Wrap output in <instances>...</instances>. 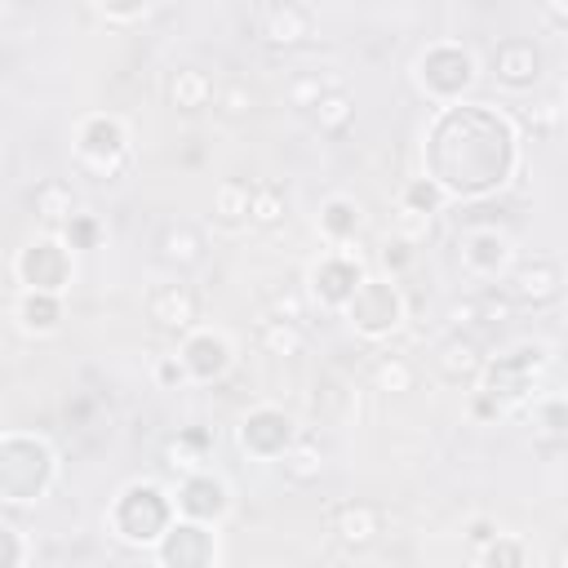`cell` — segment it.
<instances>
[{"label": "cell", "mask_w": 568, "mask_h": 568, "mask_svg": "<svg viewBox=\"0 0 568 568\" xmlns=\"http://www.w3.org/2000/svg\"><path fill=\"white\" fill-rule=\"evenodd\" d=\"M448 204H453V200H448V191H444V186H439L430 173H417V178H408V182L399 186V209H404V213L439 217Z\"/></svg>", "instance_id": "obj_29"}, {"label": "cell", "mask_w": 568, "mask_h": 568, "mask_svg": "<svg viewBox=\"0 0 568 568\" xmlns=\"http://www.w3.org/2000/svg\"><path fill=\"white\" fill-rule=\"evenodd\" d=\"M537 9L546 13V22H550L555 31H564V27H568V0H537Z\"/></svg>", "instance_id": "obj_47"}, {"label": "cell", "mask_w": 568, "mask_h": 568, "mask_svg": "<svg viewBox=\"0 0 568 568\" xmlns=\"http://www.w3.org/2000/svg\"><path fill=\"white\" fill-rule=\"evenodd\" d=\"M457 266L475 280V284H501V275L515 266V240L510 231L493 226V222H470L457 235Z\"/></svg>", "instance_id": "obj_9"}, {"label": "cell", "mask_w": 568, "mask_h": 568, "mask_svg": "<svg viewBox=\"0 0 568 568\" xmlns=\"http://www.w3.org/2000/svg\"><path fill=\"white\" fill-rule=\"evenodd\" d=\"M209 457H213V435L200 430V426H186V430L164 439V470L178 475V479L200 470V466H209Z\"/></svg>", "instance_id": "obj_22"}, {"label": "cell", "mask_w": 568, "mask_h": 568, "mask_svg": "<svg viewBox=\"0 0 568 568\" xmlns=\"http://www.w3.org/2000/svg\"><path fill=\"white\" fill-rule=\"evenodd\" d=\"M359 280H364L359 253H355L351 244H333V248H324V253L311 262V271H306V297H311L320 311H337V315H342V306L351 302V293H355Z\"/></svg>", "instance_id": "obj_10"}, {"label": "cell", "mask_w": 568, "mask_h": 568, "mask_svg": "<svg viewBox=\"0 0 568 568\" xmlns=\"http://www.w3.org/2000/svg\"><path fill=\"white\" fill-rule=\"evenodd\" d=\"M0 9H4V0H0Z\"/></svg>", "instance_id": "obj_49"}, {"label": "cell", "mask_w": 568, "mask_h": 568, "mask_svg": "<svg viewBox=\"0 0 568 568\" xmlns=\"http://www.w3.org/2000/svg\"><path fill=\"white\" fill-rule=\"evenodd\" d=\"M479 80V58L457 40H430L413 58V84L430 106L462 102Z\"/></svg>", "instance_id": "obj_5"}, {"label": "cell", "mask_w": 568, "mask_h": 568, "mask_svg": "<svg viewBox=\"0 0 568 568\" xmlns=\"http://www.w3.org/2000/svg\"><path fill=\"white\" fill-rule=\"evenodd\" d=\"M297 435H302V430H297V417H293L288 408H280V404H253V408L240 417V426H235V444H240V453L253 457V462H280V453H284Z\"/></svg>", "instance_id": "obj_12"}, {"label": "cell", "mask_w": 568, "mask_h": 568, "mask_svg": "<svg viewBox=\"0 0 568 568\" xmlns=\"http://www.w3.org/2000/svg\"><path fill=\"white\" fill-rule=\"evenodd\" d=\"M488 71H493V80H497L501 89L524 93V89H532V84L541 80L546 62H541V49H537L532 40L506 36V40H497V49H493V58H488Z\"/></svg>", "instance_id": "obj_16"}, {"label": "cell", "mask_w": 568, "mask_h": 568, "mask_svg": "<svg viewBox=\"0 0 568 568\" xmlns=\"http://www.w3.org/2000/svg\"><path fill=\"white\" fill-rule=\"evenodd\" d=\"M93 4H98V13H102L106 22H115V27H133V22H142V18L151 13L155 0H93Z\"/></svg>", "instance_id": "obj_39"}, {"label": "cell", "mask_w": 568, "mask_h": 568, "mask_svg": "<svg viewBox=\"0 0 568 568\" xmlns=\"http://www.w3.org/2000/svg\"><path fill=\"white\" fill-rule=\"evenodd\" d=\"M479 364H484V351H479V342L466 337L462 328H453V333L439 342V351H435V368H439V377H444L448 386H470V382L479 377Z\"/></svg>", "instance_id": "obj_20"}, {"label": "cell", "mask_w": 568, "mask_h": 568, "mask_svg": "<svg viewBox=\"0 0 568 568\" xmlns=\"http://www.w3.org/2000/svg\"><path fill=\"white\" fill-rule=\"evenodd\" d=\"M257 346H262L266 355L293 359V355H302V351H306V333H302V324H297V320H280V315H271V320H262V324H257Z\"/></svg>", "instance_id": "obj_30"}, {"label": "cell", "mask_w": 568, "mask_h": 568, "mask_svg": "<svg viewBox=\"0 0 568 568\" xmlns=\"http://www.w3.org/2000/svg\"><path fill=\"white\" fill-rule=\"evenodd\" d=\"M31 204H36V217L44 222V231H62V222L80 209L71 182H62V178H44V182L31 191Z\"/></svg>", "instance_id": "obj_25"}, {"label": "cell", "mask_w": 568, "mask_h": 568, "mask_svg": "<svg viewBox=\"0 0 568 568\" xmlns=\"http://www.w3.org/2000/svg\"><path fill=\"white\" fill-rule=\"evenodd\" d=\"M151 377H155V386H164V390H182V386H191V382H186V368H182L178 355H160V359L151 364Z\"/></svg>", "instance_id": "obj_42"}, {"label": "cell", "mask_w": 568, "mask_h": 568, "mask_svg": "<svg viewBox=\"0 0 568 568\" xmlns=\"http://www.w3.org/2000/svg\"><path fill=\"white\" fill-rule=\"evenodd\" d=\"M248 191H253V182H244V178L217 182V191H213V217L222 226H244L248 222Z\"/></svg>", "instance_id": "obj_32"}, {"label": "cell", "mask_w": 568, "mask_h": 568, "mask_svg": "<svg viewBox=\"0 0 568 568\" xmlns=\"http://www.w3.org/2000/svg\"><path fill=\"white\" fill-rule=\"evenodd\" d=\"M213 106H217V115L240 120V115H248V111H253V93H248L244 84H226V89H217V93H213Z\"/></svg>", "instance_id": "obj_40"}, {"label": "cell", "mask_w": 568, "mask_h": 568, "mask_svg": "<svg viewBox=\"0 0 568 568\" xmlns=\"http://www.w3.org/2000/svg\"><path fill=\"white\" fill-rule=\"evenodd\" d=\"M475 564H484V568H524L528 564V546L519 537H510V532H497L493 541H484L475 550Z\"/></svg>", "instance_id": "obj_34"}, {"label": "cell", "mask_w": 568, "mask_h": 568, "mask_svg": "<svg viewBox=\"0 0 568 568\" xmlns=\"http://www.w3.org/2000/svg\"><path fill=\"white\" fill-rule=\"evenodd\" d=\"M555 124H559V106L555 102H546V106L532 111V133H555Z\"/></svg>", "instance_id": "obj_48"}, {"label": "cell", "mask_w": 568, "mask_h": 568, "mask_svg": "<svg viewBox=\"0 0 568 568\" xmlns=\"http://www.w3.org/2000/svg\"><path fill=\"white\" fill-rule=\"evenodd\" d=\"M333 84H337V80H324L320 71H302V75H293V80H288V106L311 111V106H315Z\"/></svg>", "instance_id": "obj_37"}, {"label": "cell", "mask_w": 568, "mask_h": 568, "mask_svg": "<svg viewBox=\"0 0 568 568\" xmlns=\"http://www.w3.org/2000/svg\"><path fill=\"white\" fill-rule=\"evenodd\" d=\"M342 320L351 324L355 337H364V342H386V337H395V333L404 328V320H408V297H404V288H399L395 275H368V271H364V280L355 284L351 302L342 306Z\"/></svg>", "instance_id": "obj_6"}, {"label": "cell", "mask_w": 568, "mask_h": 568, "mask_svg": "<svg viewBox=\"0 0 568 568\" xmlns=\"http://www.w3.org/2000/svg\"><path fill=\"white\" fill-rule=\"evenodd\" d=\"M501 528H497V519H488V515H475V519H466V541H470V550H479L484 541H493Z\"/></svg>", "instance_id": "obj_44"}, {"label": "cell", "mask_w": 568, "mask_h": 568, "mask_svg": "<svg viewBox=\"0 0 568 568\" xmlns=\"http://www.w3.org/2000/svg\"><path fill=\"white\" fill-rule=\"evenodd\" d=\"M413 382H417V373H413V364L399 359V355H382L377 368H373V386H377L382 395H404V390H413Z\"/></svg>", "instance_id": "obj_35"}, {"label": "cell", "mask_w": 568, "mask_h": 568, "mask_svg": "<svg viewBox=\"0 0 568 568\" xmlns=\"http://www.w3.org/2000/svg\"><path fill=\"white\" fill-rule=\"evenodd\" d=\"M213 93H217V84H213V75L200 71V67H178V71L169 75V102H173L178 111H204V106L213 102Z\"/></svg>", "instance_id": "obj_26"}, {"label": "cell", "mask_w": 568, "mask_h": 568, "mask_svg": "<svg viewBox=\"0 0 568 568\" xmlns=\"http://www.w3.org/2000/svg\"><path fill=\"white\" fill-rule=\"evenodd\" d=\"M31 559V546H27V532L9 519H0V568H18Z\"/></svg>", "instance_id": "obj_38"}, {"label": "cell", "mask_w": 568, "mask_h": 568, "mask_svg": "<svg viewBox=\"0 0 568 568\" xmlns=\"http://www.w3.org/2000/svg\"><path fill=\"white\" fill-rule=\"evenodd\" d=\"M262 36H266V44H275V49H297V44H306V40L315 36V18H311V9L284 0V4H275V9L266 13Z\"/></svg>", "instance_id": "obj_23"}, {"label": "cell", "mask_w": 568, "mask_h": 568, "mask_svg": "<svg viewBox=\"0 0 568 568\" xmlns=\"http://www.w3.org/2000/svg\"><path fill=\"white\" fill-rule=\"evenodd\" d=\"M306 115H311V124H315L320 133L342 138V133L355 124V98H351L342 84H333V89H328V93H324V98H320V102H315Z\"/></svg>", "instance_id": "obj_28"}, {"label": "cell", "mask_w": 568, "mask_h": 568, "mask_svg": "<svg viewBox=\"0 0 568 568\" xmlns=\"http://www.w3.org/2000/svg\"><path fill=\"white\" fill-rule=\"evenodd\" d=\"M173 355L182 359L191 386H213V382H222L235 368V342H231V333L209 328V324H191L182 333V342H178Z\"/></svg>", "instance_id": "obj_11"}, {"label": "cell", "mask_w": 568, "mask_h": 568, "mask_svg": "<svg viewBox=\"0 0 568 568\" xmlns=\"http://www.w3.org/2000/svg\"><path fill=\"white\" fill-rule=\"evenodd\" d=\"M13 320L27 337H53L67 320V297L62 293H40V288H22L13 302Z\"/></svg>", "instance_id": "obj_18"}, {"label": "cell", "mask_w": 568, "mask_h": 568, "mask_svg": "<svg viewBox=\"0 0 568 568\" xmlns=\"http://www.w3.org/2000/svg\"><path fill=\"white\" fill-rule=\"evenodd\" d=\"M546 373H550V346L546 342H519L501 355H484L479 377L470 386L479 395H488L501 413H515L541 395Z\"/></svg>", "instance_id": "obj_2"}, {"label": "cell", "mask_w": 568, "mask_h": 568, "mask_svg": "<svg viewBox=\"0 0 568 568\" xmlns=\"http://www.w3.org/2000/svg\"><path fill=\"white\" fill-rule=\"evenodd\" d=\"M519 164L524 146L506 111L484 102L435 106L426 129V173L448 191V200H488L515 182Z\"/></svg>", "instance_id": "obj_1"}, {"label": "cell", "mask_w": 568, "mask_h": 568, "mask_svg": "<svg viewBox=\"0 0 568 568\" xmlns=\"http://www.w3.org/2000/svg\"><path fill=\"white\" fill-rule=\"evenodd\" d=\"M501 293L510 297V306H550L564 293V266L550 253H532L524 262H515L501 275Z\"/></svg>", "instance_id": "obj_14"}, {"label": "cell", "mask_w": 568, "mask_h": 568, "mask_svg": "<svg viewBox=\"0 0 568 568\" xmlns=\"http://www.w3.org/2000/svg\"><path fill=\"white\" fill-rule=\"evenodd\" d=\"M315 231L328 248L333 244H355L359 231H364V204L351 200V195H324L320 213H315Z\"/></svg>", "instance_id": "obj_19"}, {"label": "cell", "mask_w": 568, "mask_h": 568, "mask_svg": "<svg viewBox=\"0 0 568 568\" xmlns=\"http://www.w3.org/2000/svg\"><path fill=\"white\" fill-rule=\"evenodd\" d=\"M275 466L284 470V479H288V484L306 488V484H315V479L324 475V448H320V439H315V435H297V439L280 453V462H275Z\"/></svg>", "instance_id": "obj_24"}, {"label": "cell", "mask_w": 568, "mask_h": 568, "mask_svg": "<svg viewBox=\"0 0 568 568\" xmlns=\"http://www.w3.org/2000/svg\"><path fill=\"white\" fill-rule=\"evenodd\" d=\"M173 506H178L182 519H200V524H213L217 528L231 515V484L217 470L200 466V470H191V475L178 479Z\"/></svg>", "instance_id": "obj_15"}, {"label": "cell", "mask_w": 568, "mask_h": 568, "mask_svg": "<svg viewBox=\"0 0 568 568\" xmlns=\"http://www.w3.org/2000/svg\"><path fill=\"white\" fill-rule=\"evenodd\" d=\"M75 253H89V248H98L102 244V222L93 217V213H84V209H75L67 222H62V231H58Z\"/></svg>", "instance_id": "obj_36"}, {"label": "cell", "mask_w": 568, "mask_h": 568, "mask_svg": "<svg viewBox=\"0 0 568 568\" xmlns=\"http://www.w3.org/2000/svg\"><path fill=\"white\" fill-rule=\"evenodd\" d=\"M13 280L22 288H40V293H62L71 288L75 280V248L58 235V231H44L36 240H27L13 257Z\"/></svg>", "instance_id": "obj_8"}, {"label": "cell", "mask_w": 568, "mask_h": 568, "mask_svg": "<svg viewBox=\"0 0 568 568\" xmlns=\"http://www.w3.org/2000/svg\"><path fill=\"white\" fill-rule=\"evenodd\" d=\"M328 528H333V537H337L346 550H364V546L377 541L382 515H377V506H368V501H342V506H333Z\"/></svg>", "instance_id": "obj_21"}, {"label": "cell", "mask_w": 568, "mask_h": 568, "mask_svg": "<svg viewBox=\"0 0 568 568\" xmlns=\"http://www.w3.org/2000/svg\"><path fill=\"white\" fill-rule=\"evenodd\" d=\"M160 257H164L169 266H178V271L200 266V257H204V235H200L195 226L178 222V226H169V231L160 235Z\"/></svg>", "instance_id": "obj_31"}, {"label": "cell", "mask_w": 568, "mask_h": 568, "mask_svg": "<svg viewBox=\"0 0 568 568\" xmlns=\"http://www.w3.org/2000/svg\"><path fill=\"white\" fill-rule=\"evenodd\" d=\"M448 324H453V328H462V333H466L470 324H479V297L453 302V306H448Z\"/></svg>", "instance_id": "obj_45"}, {"label": "cell", "mask_w": 568, "mask_h": 568, "mask_svg": "<svg viewBox=\"0 0 568 568\" xmlns=\"http://www.w3.org/2000/svg\"><path fill=\"white\" fill-rule=\"evenodd\" d=\"M430 231H435V217H422V213H404V209H395V231H390V235H399V240H408V244L417 248V244H426V240H430Z\"/></svg>", "instance_id": "obj_41"}, {"label": "cell", "mask_w": 568, "mask_h": 568, "mask_svg": "<svg viewBox=\"0 0 568 568\" xmlns=\"http://www.w3.org/2000/svg\"><path fill=\"white\" fill-rule=\"evenodd\" d=\"M532 439L541 448H559L568 439V404H564V395L550 390V395L532 399Z\"/></svg>", "instance_id": "obj_27"}, {"label": "cell", "mask_w": 568, "mask_h": 568, "mask_svg": "<svg viewBox=\"0 0 568 568\" xmlns=\"http://www.w3.org/2000/svg\"><path fill=\"white\" fill-rule=\"evenodd\" d=\"M151 559L164 564V568H213V564L222 559V546H217L213 524L173 515V524H169V528L160 532V541L151 546Z\"/></svg>", "instance_id": "obj_13"}, {"label": "cell", "mask_w": 568, "mask_h": 568, "mask_svg": "<svg viewBox=\"0 0 568 568\" xmlns=\"http://www.w3.org/2000/svg\"><path fill=\"white\" fill-rule=\"evenodd\" d=\"M408 262H413V244L399 240V235H390V240L382 244V266H386V275H399Z\"/></svg>", "instance_id": "obj_43"}, {"label": "cell", "mask_w": 568, "mask_h": 568, "mask_svg": "<svg viewBox=\"0 0 568 568\" xmlns=\"http://www.w3.org/2000/svg\"><path fill=\"white\" fill-rule=\"evenodd\" d=\"M284 213H288L284 186L257 182V186L248 191V222H253V226H275V222H284Z\"/></svg>", "instance_id": "obj_33"}, {"label": "cell", "mask_w": 568, "mask_h": 568, "mask_svg": "<svg viewBox=\"0 0 568 568\" xmlns=\"http://www.w3.org/2000/svg\"><path fill=\"white\" fill-rule=\"evenodd\" d=\"M470 417H475V422H501L506 413H501V408H497V404H493L488 395H479V390H470Z\"/></svg>", "instance_id": "obj_46"}, {"label": "cell", "mask_w": 568, "mask_h": 568, "mask_svg": "<svg viewBox=\"0 0 568 568\" xmlns=\"http://www.w3.org/2000/svg\"><path fill=\"white\" fill-rule=\"evenodd\" d=\"M58 484V453L49 439L31 430L0 435V501L4 506H36Z\"/></svg>", "instance_id": "obj_3"}, {"label": "cell", "mask_w": 568, "mask_h": 568, "mask_svg": "<svg viewBox=\"0 0 568 568\" xmlns=\"http://www.w3.org/2000/svg\"><path fill=\"white\" fill-rule=\"evenodd\" d=\"M173 515H178L173 493H164V488L151 484V479H129V484L111 497L102 524H106V532H111L115 541H124V546H133V550H151V546L160 541V532L173 524Z\"/></svg>", "instance_id": "obj_4"}, {"label": "cell", "mask_w": 568, "mask_h": 568, "mask_svg": "<svg viewBox=\"0 0 568 568\" xmlns=\"http://www.w3.org/2000/svg\"><path fill=\"white\" fill-rule=\"evenodd\" d=\"M146 320H151L155 328L182 337V333L200 320V302H195V293H191L186 284H155V288L146 293Z\"/></svg>", "instance_id": "obj_17"}, {"label": "cell", "mask_w": 568, "mask_h": 568, "mask_svg": "<svg viewBox=\"0 0 568 568\" xmlns=\"http://www.w3.org/2000/svg\"><path fill=\"white\" fill-rule=\"evenodd\" d=\"M129 155H133L129 124L115 111H89V115H80V124H75V164L89 178H98V182L120 178L129 169Z\"/></svg>", "instance_id": "obj_7"}]
</instances>
